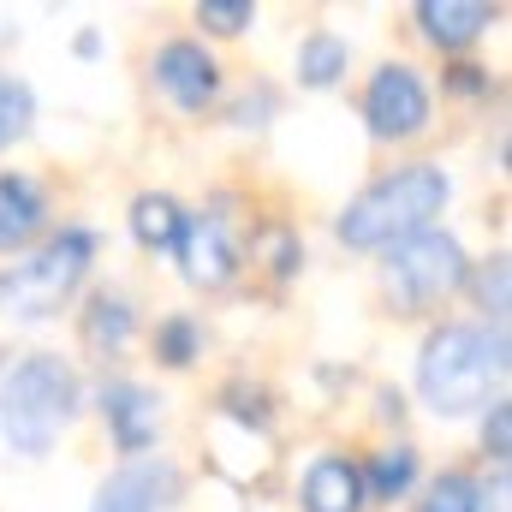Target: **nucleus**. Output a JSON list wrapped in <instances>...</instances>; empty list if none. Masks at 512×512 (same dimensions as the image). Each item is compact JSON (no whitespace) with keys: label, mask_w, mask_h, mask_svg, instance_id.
<instances>
[{"label":"nucleus","mask_w":512,"mask_h":512,"mask_svg":"<svg viewBox=\"0 0 512 512\" xmlns=\"http://www.w3.org/2000/svg\"><path fill=\"white\" fill-rule=\"evenodd\" d=\"M441 209H447V179L435 167H399L393 179H376L364 197L346 203L340 239L352 251H382V245H399V239L423 233Z\"/></svg>","instance_id":"obj_1"},{"label":"nucleus","mask_w":512,"mask_h":512,"mask_svg":"<svg viewBox=\"0 0 512 512\" xmlns=\"http://www.w3.org/2000/svg\"><path fill=\"white\" fill-rule=\"evenodd\" d=\"M507 364V340L495 328V340L483 328H465V322H447L423 340V358H417V387L423 399L441 411V417H459L471 405L489 399V382L501 376Z\"/></svg>","instance_id":"obj_2"},{"label":"nucleus","mask_w":512,"mask_h":512,"mask_svg":"<svg viewBox=\"0 0 512 512\" xmlns=\"http://www.w3.org/2000/svg\"><path fill=\"white\" fill-rule=\"evenodd\" d=\"M72 411H78V376L60 358H24L0 382V435L30 459L54 447V435L72 423Z\"/></svg>","instance_id":"obj_3"},{"label":"nucleus","mask_w":512,"mask_h":512,"mask_svg":"<svg viewBox=\"0 0 512 512\" xmlns=\"http://www.w3.org/2000/svg\"><path fill=\"white\" fill-rule=\"evenodd\" d=\"M90 256H96V239H90L84 227H66L60 239H48L30 262H12V268L0 274V310H6L12 322H42V316H54V310L78 292V280L90 274Z\"/></svg>","instance_id":"obj_4"},{"label":"nucleus","mask_w":512,"mask_h":512,"mask_svg":"<svg viewBox=\"0 0 512 512\" xmlns=\"http://www.w3.org/2000/svg\"><path fill=\"white\" fill-rule=\"evenodd\" d=\"M465 280V251H459V239L453 233H435V227H423V233H411V239H399V245H387V286L399 292V304H435V298H447L453 286Z\"/></svg>","instance_id":"obj_5"},{"label":"nucleus","mask_w":512,"mask_h":512,"mask_svg":"<svg viewBox=\"0 0 512 512\" xmlns=\"http://www.w3.org/2000/svg\"><path fill=\"white\" fill-rule=\"evenodd\" d=\"M364 120L376 137H417L429 120V90L411 66H382L364 90Z\"/></svg>","instance_id":"obj_6"},{"label":"nucleus","mask_w":512,"mask_h":512,"mask_svg":"<svg viewBox=\"0 0 512 512\" xmlns=\"http://www.w3.org/2000/svg\"><path fill=\"white\" fill-rule=\"evenodd\" d=\"M173 501H179V471L167 459H131L102 483L90 512H161Z\"/></svg>","instance_id":"obj_7"},{"label":"nucleus","mask_w":512,"mask_h":512,"mask_svg":"<svg viewBox=\"0 0 512 512\" xmlns=\"http://www.w3.org/2000/svg\"><path fill=\"white\" fill-rule=\"evenodd\" d=\"M173 256L185 262V280L191 286H227L233 268H239V245H233V233H227L221 215H191Z\"/></svg>","instance_id":"obj_8"},{"label":"nucleus","mask_w":512,"mask_h":512,"mask_svg":"<svg viewBox=\"0 0 512 512\" xmlns=\"http://www.w3.org/2000/svg\"><path fill=\"white\" fill-rule=\"evenodd\" d=\"M155 84H161L185 114H203V108L215 102V90H221V72H215V60H209L197 42H167V48L155 54Z\"/></svg>","instance_id":"obj_9"},{"label":"nucleus","mask_w":512,"mask_h":512,"mask_svg":"<svg viewBox=\"0 0 512 512\" xmlns=\"http://www.w3.org/2000/svg\"><path fill=\"white\" fill-rule=\"evenodd\" d=\"M102 411H108V429L120 441V453H143L161 429V399L137 382H108L102 387Z\"/></svg>","instance_id":"obj_10"},{"label":"nucleus","mask_w":512,"mask_h":512,"mask_svg":"<svg viewBox=\"0 0 512 512\" xmlns=\"http://www.w3.org/2000/svg\"><path fill=\"white\" fill-rule=\"evenodd\" d=\"M364 507V477L346 459H316L304 471V512H358Z\"/></svg>","instance_id":"obj_11"},{"label":"nucleus","mask_w":512,"mask_h":512,"mask_svg":"<svg viewBox=\"0 0 512 512\" xmlns=\"http://www.w3.org/2000/svg\"><path fill=\"white\" fill-rule=\"evenodd\" d=\"M42 191L24 179V173H0V251H18L36 239L42 227Z\"/></svg>","instance_id":"obj_12"},{"label":"nucleus","mask_w":512,"mask_h":512,"mask_svg":"<svg viewBox=\"0 0 512 512\" xmlns=\"http://www.w3.org/2000/svg\"><path fill=\"white\" fill-rule=\"evenodd\" d=\"M417 18H423V30H429L435 48H471L483 36V24H489V6H471V0H423Z\"/></svg>","instance_id":"obj_13"},{"label":"nucleus","mask_w":512,"mask_h":512,"mask_svg":"<svg viewBox=\"0 0 512 512\" xmlns=\"http://www.w3.org/2000/svg\"><path fill=\"white\" fill-rule=\"evenodd\" d=\"M185 221H191V215H185L173 197H137V203H131V233H137V245H149V251H179Z\"/></svg>","instance_id":"obj_14"},{"label":"nucleus","mask_w":512,"mask_h":512,"mask_svg":"<svg viewBox=\"0 0 512 512\" xmlns=\"http://www.w3.org/2000/svg\"><path fill=\"white\" fill-rule=\"evenodd\" d=\"M340 72H346V42L328 36V30L304 36V48H298V84L328 90V84H340Z\"/></svg>","instance_id":"obj_15"},{"label":"nucleus","mask_w":512,"mask_h":512,"mask_svg":"<svg viewBox=\"0 0 512 512\" xmlns=\"http://www.w3.org/2000/svg\"><path fill=\"white\" fill-rule=\"evenodd\" d=\"M131 334V304L126 298H90V316H84V340L96 346V352H120Z\"/></svg>","instance_id":"obj_16"},{"label":"nucleus","mask_w":512,"mask_h":512,"mask_svg":"<svg viewBox=\"0 0 512 512\" xmlns=\"http://www.w3.org/2000/svg\"><path fill=\"white\" fill-rule=\"evenodd\" d=\"M411 477H417V453L411 447H382L376 459H370V495L376 501H399L405 489H411Z\"/></svg>","instance_id":"obj_17"},{"label":"nucleus","mask_w":512,"mask_h":512,"mask_svg":"<svg viewBox=\"0 0 512 512\" xmlns=\"http://www.w3.org/2000/svg\"><path fill=\"white\" fill-rule=\"evenodd\" d=\"M417 512H483V489H477L465 471H447V477L429 483V495H423Z\"/></svg>","instance_id":"obj_18"},{"label":"nucleus","mask_w":512,"mask_h":512,"mask_svg":"<svg viewBox=\"0 0 512 512\" xmlns=\"http://www.w3.org/2000/svg\"><path fill=\"white\" fill-rule=\"evenodd\" d=\"M197 346H203V334H197L191 316H167V322L155 328V358L173 364V370H185V364L197 358Z\"/></svg>","instance_id":"obj_19"},{"label":"nucleus","mask_w":512,"mask_h":512,"mask_svg":"<svg viewBox=\"0 0 512 512\" xmlns=\"http://www.w3.org/2000/svg\"><path fill=\"white\" fill-rule=\"evenodd\" d=\"M36 120V96H30V84H18V78H0V143H18L24 131Z\"/></svg>","instance_id":"obj_20"},{"label":"nucleus","mask_w":512,"mask_h":512,"mask_svg":"<svg viewBox=\"0 0 512 512\" xmlns=\"http://www.w3.org/2000/svg\"><path fill=\"white\" fill-rule=\"evenodd\" d=\"M251 18H256L251 0H203V6H197V24L215 30V36H239Z\"/></svg>","instance_id":"obj_21"},{"label":"nucleus","mask_w":512,"mask_h":512,"mask_svg":"<svg viewBox=\"0 0 512 512\" xmlns=\"http://www.w3.org/2000/svg\"><path fill=\"white\" fill-rule=\"evenodd\" d=\"M477 292H483V304L495 310V328L507 322V256H495L483 274H477Z\"/></svg>","instance_id":"obj_22"},{"label":"nucleus","mask_w":512,"mask_h":512,"mask_svg":"<svg viewBox=\"0 0 512 512\" xmlns=\"http://www.w3.org/2000/svg\"><path fill=\"white\" fill-rule=\"evenodd\" d=\"M483 441H489V453H495V459H507V447H512V411H507V399H489Z\"/></svg>","instance_id":"obj_23"},{"label":"nucleus","mask_w":512,"mask_h":512,"mask_svg":"<svg viewBox=\"0 0 512 512\" xmlns=\"http://www.w3.org/2000/svg\"><path fill=\"white\" fill-rule=\"evenodd\" d=\"M489 512H507V465H501L495 483H489Z\"/></svg>","instance_id":"obj_24"}]
</instances>
